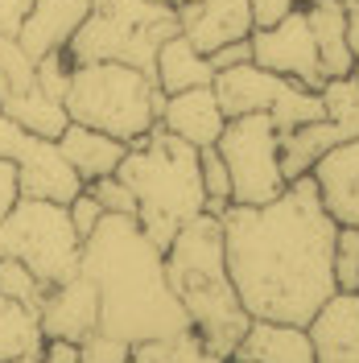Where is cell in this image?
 I'll use <instances>...</instances> for the list:
<instances>
[{"label": "cell", "instance_id": "cell-26", "mask_svg": "<svg viewBox=\"0 0 359 363\" xmlns=\"http://www.w3.org/2000/svg\"><path fill=\"white\" fill-rule=\"evenodd\" d=\"M199 178H202V211L223 215L231 206V174H227L223 157L215 153V145L199 149Z\"/></svg>", "mask_w": 359, "mask_h": 363}, {"label": "cell", "instance_id": "cell-20", "mask_svg": "<svg viewBox=\"0 0 359 363\" xmlns=\"http://www.w3.org/2000/svg\"><path fill=\"white\" fill-rule=\"evenodd\" d=\"M211 79H215L211 58L199 54L182 33H174V38H165V42L158 45V58H153V83H158L161 95H178V91H190V87H206Z\"/></svg>", "mask_w": 359, "mask_h": 363}, {"label": "cell", "instance_id": "cell-21", "mask_svg": "<svg viewBox=\"0 0 359 363\" xmlns=\"http://www.w3.org/2000/svg\"><path fill=\"white\" fill-rule=\"evenodd\" d=\"M335 145H343V136H338V128L326 116H322V120H310V124H297L289 133H281L277 149H281V174H285V182L310 174L314 161L322 157L326 149H335Z\"/></svg>", "mask_w": 359, "mask_h": 363}, {"label": "cell", "instance_id": "cell-16", "mask_svg": "<svg viewBox=\"0 0 359 363\" xmlns=\"http://www.w3.org/2000/svg\"><path fill=\"white\" fill-rule=\"evenodd\" d=\"M314 363H359V294H335L310 322Z\"/></svg>", "mask_w": 359, "mask_h": 363}, {"label": "cell", "instance_id": "cell-31", "mask_svg": "<svg viewBox=\"0 0 359 363\" xmlns=\"http://www.w3.org/2000/svg\"><path fill=\"white\" fill-rule=\"evenodd\" d=\"M128 351H133V342L95 330L79 342V363H128Z\"/></svg>", "mask_w": 359, "mask_h": 363}, {"label": "cell", "instance_id": "cell-29", "mask_svg": "<svg viewBox=\"0 0 359 363\" xmlns=\"http://www.w3.org/2000/svg\"><path fill=\"white\" fill-rule=\"evenodd\" d=\"M70 70H74V62H70L67 50H50V54L38 58L33 74H38V87H42L50 99H62L67 87H70Z\"/></svg>", "mask_w": 359, "mask_h": 363}, {"label": "cell", "instance_id": "cell-34", "mask_svg": "<svg viewBox=\"0 0 359 363\" xmlns=\"http://www.w3.org/2000/svg\"><path fill=\"white\" fill-rule=\"evenodd\" d=\"M206 58H211V67H215V70L252 62V42H248V38H244V42H227V45H219V50H211Z\"/></svg>", "mask_w": 359, "mask_h": 363}, {"label": "cell", "instance_id": "cell-8", "mask_svg": "<svg viewBox=\"0 0 359 363\" xmlns=\"http://www.w3.org/2000/svg\"><path fill=\"white\" fill-rule=\"evenodd\" d=\"M277 124L265 112L231 116L215 140V153L223 157L231 174V203L265 206L272 203L289 182L281 174V149H277Z\"/></svg>", "mask_w": 359, "mask_h": 363}, {"label": "cell", "instance_id": "cell-35", "mask_svg": "<svg viewBox=\"0 0 359 363\" xmlns=\"http://www.w3.org/2000/svg\"><path fill=\"white\" fill-rule=\"evenodd\" d=\"M17 199H21V190H17V165L9 157H0V219L13 211Z\"/></svg>", "mask_w": 359, "mask_h": 363}, {"label": "cell", "instance_id": "cell-38", "mask_svg": "<svg viewBox=\"0 0 359 363\" xmlns=\"http://www.w3.org/2000/svg\"><path fill=\"white\" fill-rule=\"evenodd\" d=\"M343 4H347V45L359 62V0H343Z\"/></svg>", "mask_w": 359, "mask_h": 363}, {"label": "cell", "instance_id": "cell-7", "mask_svg": "<svg viewBox=\"0 0 359 363\" xmlns=\"http://www.w3.org/2000/svg\"><path fill=\"white\" fill-rule=\"evenodd\" d=\"M79 248L70 215L62 203L45 199H17L0 219V256H17L42 285H58L79 272Z\"/></svg>", "mask_w": 359, "mask_h": 363}, {"label": "cell", "instance_id": "cell-4", "mask_svg": "<svg viewBox=\"0 0 359 363\" xmlns=\"http://www.w3.org/2000/svg\"><path fill=\"white\" fill-rule=\"evenodd\" d=\"M116 178L133 190L136 223L161 256L182 231V223L202 215L199 149L174 136L161 120L140 140L128 145L124 161L116 165Z\"/></svg>", "mask_w": 359, "mask_h": 363}, {"label": "cell", "instance_id": "cell-28", "mask_svg": "<svg viewBox=\"0 0 359 363\" xmlns=\"http://www.w3.org/2000/svg\"><path fill=\"white\" fill-rule=\"evenodd\" d=\"M331 272H335V294H359V227L335 231Z\"/></svg>", "mask_w": 359, "mask_h": 363}, {"label": "cell", "instance_id": "cell-10", "mask_svg": "<svg viewBox=\"0 0 359 363\" xmlns=\"http://www.w3.org/2000/svg\"><path fill=\"white\" fill-rule=\"evenodd\" d=\"M248 42H252V62L256 67L272 70V74H285V79H293V83H302L310 91H318L326 83L314 33H310L302 9H289L281 21L265 25V29H252Z\"/></svg>", "mask_w": 359, "mask_h": 363}, {"label": "cell", "instance_id": "cell-2", "mask_svg": "<svg viewBox=\"0 0 359 363\" xmlns=\"http://www.w3.org/2000/svg\"><path fill=\"white\" fill-rule=\"evenodd\" d=\"M79 272L99 294V330L145 342L186 330L190 318L165 285V256L133 215H104L79 248Z\"/></svg>", "mask_w": 359, "mask_h": 363}, {"label": "cell", "instance_id": "cell-39", "mask_svg": "<svg viewBox=\"0 0 359 363\" xmlns=\"http://www.w3.org/2000/svg\"><path fill=\"white\" fill-rule=\"evenodd\" d=\"M9 363H33V359H9Z\"/></svg>", "mask_w": 359, "mask_h": 363}, {"label": "cell", "instance_id": "cell-12", "mask_svg": "<svg viewBox=\"0 0 359 363\" xmlns=\"http://www.w3.org/2000/svg\"><path fill=\"white\" fill-rule=\"evenodd\" d=\"M174 9H178V33L199 54H211L227 42H244L256 29L252 0H182Z\"/></svg>", "mask_w": 359, "mask_h": 363}, {"label": "cell", "instance_id": "cell-6", "mask_svg": "<svg viewBox=\"0 0 359 363\" xmlns=\"http://www.w3.org/2000/svg\"><path fill=\"white\" fill-rule=\"evenodd\" d=\"M178 33V9L153 0H91L87 21L62 50L70 62H128L153 79V58L165 38Z\"/></svg>", "mask_w": 359, "mask_h": 363}, {"label": "cell", "instance_id": "cell-40", "mask_svg": "<svg viewBox=\"0 0 359 363\" xmlns=\"http://www.w3.org/2000/svg\"><path fill=\"white\" fill-rule=\"evenodd\" d=\"M351 74H355V79H359V62H355V70H351Z\"/></svg>", "mask_w": 359, "mask_h": 363}, {"label": "cell", "instance_id": "cell-14", "mask_svg": "<svg viewBox=\"0 0 359 363\" xmlns=\"http://www.w3.org/2000/svg\"><path fill=\"white\" fill-rule=\"evenodd\" d=\"M227 363H314V342L306 326L252 318Z\"/></svg>", "mask_w": 359, "mask_h": 363}, {"label": "cell", "instance_id": "cell-17", "mask_svg": "<svg viewBox=\"0 0 359 363\" xmlns=\"http://www.w3.org/2000/svg\"><path fill=\"white\" fill-rule=\"evenodd\" d=\"M158 120L174 136H182L186 145H194V149L215 145L219 133H223V124H227V116H223V108H219V99H215V87H211V83H206V87L178 91V95H165Z\"/></svg>", "mask_w": 359, "mask_h": 363}, {"label": "cell", "instance_id": "cell-41", "mask_svg": "<svg viewBox=\"0 0 359 363\" xmlns=\"http://www.w3.org/2000/svg\"><path fill=\"white\" fill-rule=\"evenodd\" d=\"M153 4H170V0H153Z\"/></svg>", "mask_w": 359, "mask_h": 363}, {"label": "cell", "instance_id": "cell-23", "mask_svg": "<svg viewBox=\"0 0 359 363\" xmlns=\"http://www.w3.org/2000/svg\"><path fill=\"white\" fill-rule=\"evenodd\" d=\"M42 342H45V335L38 326V314L17 306V301H9V297H0V363L38 359Z\"/></svg>", "mask_w": 359, "mask_h": 363}, {"label": "cell", "instance_id": "cell-1", "mask_svg": "<svg viewBox=\"0 0 359 363\" xmlns=\"http://www.w3.org/2000/svg\"><path fill=\"white\" fill-rule=\"evenodd\" d=\"M219 223L227 277L248 318L306 326L335 297L331 252L338 223L322 211L310 174L293 178L265 206L231 203Z\"/></svg>", "mask_w": 359, "mask_h": 363}, {"label": "cell", "instance_id": "cell-24", "mask_svg": "<svg viewBox=\"0 0 359 363\" xmlns=\"http://www.w3.org/2000/svg\"><path fill=\"white\" fill-rule=\"evenodd\" d=\"M128 363H223V359L194 335V326H186V330L161 335V339L133 342Z\"/></svg>", "mask_w": 359, "mask_h": 363}, {"label": "cell", "instance_id": "cell-30", "mask_svg": "<svg viewBox=\"0 0 359 363\" xmlns=\"http://www.w3.org/2000/svg\"><path fill=\"white\" fill-rule=\"evenodd\" d=\"M87 190H91V199L104 206V215H133V219H136V199H133V190L116 178V174L87 182Z\"/></svg>", "mask_w": 359, "mask_h": 363}, {"label": "cell", "instance_id": "cell-13", "mask_svg": "<svg viewBox=\"0 0 359 363\" xmlns=\"http://www.w3.org/2000/svg\"><path fill=\"white\" fill-rule=\"evenodd\" d=\"M310 178L318 186L322 211L338 227H359V136L343 140L335 149H326L314 161Z\"/></svg>", "mask_w": 359, "mask_h": 363}, {"label": "cell", "instance_id": "cell-25", "mask_svg": "<svg viewBox=\"0 0 359 363\" xmlns=\"http://www.w3.org/2000/svg\"><path fill=\"white\" fill-rule=\"evenodd\" d=\"M318 95H322V112H326V120L338 128V136H343V140L359 136V79L355 74L326 79V83L318 87Z\"/></svg>", "mask_w": 359, "mask_h": 363}, {"label": "cell", "instance_id": "cell-32", "mask_svg": "<svg viewBox=\"0 0 359 363\" xmlns=\"http://www.w3.org/2000/svg\"><path fill=\"white\" fill-rule=\"evenodd\" d=\"M67 215H70V227H74V235H79V240H87L91 231L99 227V219H104V206L95 203V199H91V190L83 186V190H79V194H74V199L67 203Z\"/></svg>", "mask_w": 359, "mask_h": 363}, {"label": "cell", "instance_id": "cell-5", "mask_svg": "<svg viewBox=\"0 0 359 363\" xmlns=\"http://www.w3.org/2000/svg\"><path fill=\"white\" fill-rule=\"evenodd\" d=\"M165 95L149 74L128 62H79L70 70V87L62 108L74 124H87L99 133L133 145L158 124Z\"/></svg>", "mask_w": 359, "mask_h": 363}, {"label": "cell", "instance_id": "cell-3", "mask_svg": "<svg viewBox=\"0 0 359 363\" xmlns=\"http://www.w3.org/2000/svg\"><path fill=\"white\" fill-rule=\"evenodd\" d=\"M165 285L186 310L194 335L223 363L231 359V351L244 339L252 318L240 306V294H236V285L227 277L219 215L202 211L190 223H182V231L165 248Z\"/></svg>", "mask_w": 359, "mask_h": 363}, {"label": "cell", "instance_id": "cell-37", "mask_svg": "<svg viewBox=\"0 0 359 363\" xmlns=\"http://www.w3.org/2000/svg\"><path fill=\"white\" fill-rule=\"evenodd\" d=\"M29 4H33V0H0V33H4V38H17Z\"/></svg>", "mask_w": 359, "mask_h": 363}, {"label": "cell", "instance_id": "cell-9", "mask_svg": "<svg viewBox=\"0 0 359 363\" xmlns=\"http://www.w3.org/2000/svg\"><path fill=\"white\" fill-rule=\"evenodd\" d=\"M215 99L223 116H248V112H265L277 124V133H289L297 124H310L322 120V95L302 83H293L285 74H272V70L256 67V62H240V67L215 70L211 79Z\"/></svg>", "mask_w": 359, "mask_h": 363}, {"label": "cell", "instance_id": "cell-11", "mask_svg": "<svg viewBox=\"0 0 359 363\" xmlns=\"http://www.w3.org/2000/svg\"><path fill=\"white\" fill-rule=\"evenodd\" d=\"M38 326L45 339L83 342L99 330V294L83 272H74L58 285H45V297L38 306Z\"/></svg>", "mask_w": 359, "mask_h": 363}, {"label": "cell", "instance_id": "cell-19", "mask_svg": "<svg viewBox=\"0 0 359 363\" xmlns=\"http://www.w3.org/2000/svg\"><path fill=\"white\" fill-rule=\"evenodd\" d=\"M306 25L314 33L318 58H322V74L326 79H343L355 70V54L347 45V4L343 0H306L302 4Z\"/></svg>", "mask_w": 359, "mask_h": 363}, {"label": "cell", "instance_id": "cell-27", "mask_svg": "<svg viewBox=\"0 0 359 363\" xmlns=\"http://www.w3.org/2000/svg\"><path fill=\"white\" fill-rule=\"evenodd\" d=\"M0 297H9V301H17V306L38 314L45 285L33 277V269H25L17 256H0Z\"/></svg>", "mask_w": 359, "mask_h": 363}, {"label": "cell", "instance_id": "cell-22", "mask_svg": "<svg viewBox=\"0 0 359 363\" xmlns=\"http://www.w3.org/2000/svg\"><path fill=\"white\" fill-rule=\"evenodd\" d=\"M0 112L9 116L17 128L33 136H45V140H54V136L62 133L70 124L67 108H62V99H50L38 83L29 91H13V95H0Z\"/></svg>", "mask_w": 359, "mask_h": 363}, {"label": "cell", "instance_id": "cell-36", "mask_svg": "<svg viewBox=\"0 0 359 363\" xmlns=\"http://www.w3.org/2000/svg\"><path fill=\"white\" fill-rule=\"evenodd\" d=\"M33 363H79V342L67 339H45Z\"/></svg>", "mask_w": 359, "mask_h": 363}, {"label": "cell", "instance_id": "cell-15", "mask_svg": "<svg viewBox=\"0 0 359 363\" xmlns=\"http://www.w3.org/2000/svg\"><path fill=\"white\" fill-rule=\"evenodd\" d=\"M91 0H33L17 29V45L38 62L50 50H62L74 38V29L87 21Z\"/></svg>", "mask_w": 359, "mask_h": 363}, {"label": "cell", "instance_id": "cell-33", "mask_svg": "<svg viewBox=\"0 0 359 363\" xmlns=\"http://www.w3.org/2000/svg\"><path fill=\"white\" fill-rule=\"evenodd\" d=\"M306 0H252V21H256V29H265V25L281 21L289 9H302Z\"/></svg>", "mask_w": 359, "mask_h": 363}, {"label": "cell", "instance_id": "cell-18", "mask_svg": "<svg viewBox=\"0 0 359 363\" xmlns=\"http://www.w3.org/2000/svg\"><path fill=\"white\" fill-rule=\"evenodd\" d=\"M54 145H58L62 161H67L70 169L79 174V182H83V186H87V182H95V178H108V174H116V165H120V161H124V153H128V145H124V140L99 133V128H87V124H74V120H70L58 136H54Z\"/></svg>", "mask_w": 359, "mask_h": 363}]
</instances>
